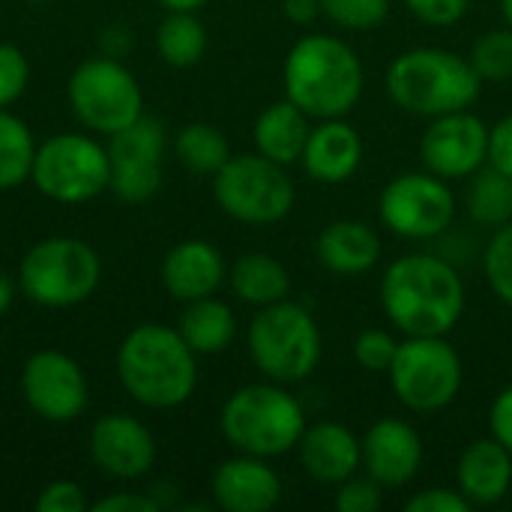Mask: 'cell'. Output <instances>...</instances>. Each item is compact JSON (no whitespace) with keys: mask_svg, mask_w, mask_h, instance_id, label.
Listing matches in <instances>:
<instances>
[{"mask_svg":"<svg viewBox=\"0 0 512 512\" xmlns=\"http://www.w3.org/2000/svg\"><path fill=\"white\" fill-rule=\"evenodd\" d=\"M213 198L219 210L243 225H276L291 216L297 186L285 165L255 153H231L213 174Z\"/></svg>","mask_w":512,"mask_h":512,"instance_id":"8","label":"cell"},{"mask_svg":"<svg viewBox=\"0 0 512 512\" xmlns=\"http://www.w3.org/2000/svg\"><path fill=\"white\" fill-rule=\"evenodd\" d=\"M12 300H15V282L0 270V315H6V312H9Z\"/></svg>","mask_w":512,"mask_h":512,"instance_id":"44","label":"cell"},{"mask_svg":"<svg viewBox=\"0 0 512 512\" xmlns=\"http://www.w3.org/2000/svg\"><path fill=\"white\" fill-rule=\"evenodd\" d=\"M102 282L96 249L78 237H45L27 249L18 270L24 297L45 309H72L93 297Z\"/></svg>","mask_w":512,"mask_h":512,"instance_id":"7","label":"cell"},{"mask_svg":"<svg viewBox=\"0 0 512 512\" xmlns=\"http://www.w3.org/2000/svg\"><path fill=\"white\" fill-rule=\"evenodd\" d=\"M33 507H36V512H81L87 510V498H84V489L78 483L54 480V483L39 489Z\"/></svg>","mask_w":512,"mask_h":512,"instance_id":"38","label":"cell"},{"mask_svg":"<svg viewBox=\"0 0 512 512\" xmlns=\"http://www.w3.org/2000/svg\"><path fill=\"white\" fill-rule=\"evenodd\" d=\"M285 99H291L312 120L348 117L366 90V69L360 54L333 33L300 36L282 66Z\"/></svg>","mask_w":512,"mask_h":512,"instance_id":"2","label":"cell"},{"mask_svg":"<svg viewBox=\"0 0 512 512\" xmlns=\"http://www.w3.org/2000/svg\"><path fill=\"white\" fill-rule=\"evenodd\" d=\"M483 270L492 294L512 309V222L492 234L483 249Z\"/></svg>","mask_w":512,"mask_h":512,"instance_id":"32","label":"cell"},{"mask_svg":"<svg viewBox=\"0 0 512 512\" xmlns=\"http://www.w3.org/2000/svg\"><path fill=\"white\" fill-rule=\"evenodd\" d=\"M282 9L291 24H312L321 15V0H282Z\"/></svg>","mask_w":512,"mask_h":512,"instance_id":"43","label":"cell"},{"mask_svg":"<svg viewBox=\"0 0 512 512\" xmlns=\"http://www.w3.org/2000/svg\"><path fill=\"white\" fill-rule=\"evenodd\" d=\"M315 255L336 276H363L381 261V237L360 219H336L318 234Z\"/></svg>","mask_w":512,"mask_h":512,"instance_id":"23","label":"cell"},{"mask_svg":"<svg viewBox=\"0 0 512 512\" xmlns=\"http://www.w3.org/2000/svg\"><path fill=\"white\" fill-rule=\"evenodd\" d=\"M489 165L512 180V114L489 126Z\"/></svg>","mask_w":512,"mask_h":512,"instance_id":"40","label":"cell"},{"mask_svg":"<svg viewBox=\"0 0 512 512\" xmlns=\"http://www.w3.org/2000/svg\"><path fill=\"white\" fill-rule=\"evenodd\" d=\"M117 378L138 405L171 411L186 405L198 387V354L177 327L138 324L120 342Z\"/></svg>","mask_w":512,"mask_h":512,"instance_id":"3","label":"cell"},{"mask_svg":"<svg viewBox=\"0 0 512 512\" xmlns=\"http://www.w3.org/2000/svg\"><path fill=\"white\" fill-rule=\"evenodd\" d=\"M210 495L225 512H267L282 501V477L270 459L237 453L213 471Z\"/></svg>","mask_w":512,"mask_h":512,"instance_id":"18","label":"cell"},{"mask_svg":"<svg viewBox=\"0 0 512 512\" xmlns=\"http://www.w3.org/2000/svg\"><path fill=\"white\" fill-rule=\"evenodd\" d=\"M405 6L426 27H453L468 15L471 0H405Z\"/></svg>","mask_w":512,"mask_h":512,"instance_id":"37","label":"cell"},{"mask_svg":"<svg viewBox=\"0 0 512 512\" xmlns=\"http://www.w3.org/2000/svg\"><path fill=\"white\" fill-rule=\"evenodd\" d=\"M381 225L402 240H435L456 219L450 180L432 171H405L393 177L378 198Z\"/></svg>","mask_w":512,"mask_h":512,"instance_id":"12","label":"cell"},{"mask_svg":"<svg viewBox=\"0 0 512 512\" xmlns=\"http://www.w3.org/2000/svg\"><path fill=\"white\" fill-rule=\"evenodd\" d=\"M156 51L174 69L195 66L207 51V27L195 12H168L156 27Z\"/></svg>","mask_w":512,"mask_h":512,"instance_id":"27","label":"cell"},{"mask_svg":"<svg viewBox=\"0 0 512 512\" xmlns=\"http://www.w3.org/2000/svg\"><path fill=\"white\" fill-rule=\"evenodd\" d=\"M396 351H399V339L381 327H369L354 339V360L360 369L372 375H387L396 360Z\"/></svg>","mask_w":512,"mask_h":512,"instance_id":"34","label":"cell"},{"mask_svg":"<svg viewBox=\"0 0 512 512\" xmlns=\"http://www.w3.org/2000/svg\"><path fill=\"white\" fill-rule=\"evenodd\" d=\"M162 285L165 291L180 300V303H192L201 297H213L225 276V258L222 252L207 243V240H183L177 246L168 249L165 261H162Z\"/></svg>","mask_w":512,"mask_h":512,"instance_id":"21","label":"cell"},{"mask_svg":"<svg viewBox=\"0 0 512 512\" xmlns=\"http://www.w3.org/2000/svg\"><path fill=\"white\" fill-rule=\"evenodd\" d=\"M303 171L324 186L348 183L363 165V138L348 117L315 120L300 156Z\"/></svg>","mask_w":512,"mask_h":512,"instance_id":"19","label":"cell"},{"mask_svg":"<svg viewBox=\"0 0 512 512\" xmlns=\"http://www.w3.org/2000/svg\"><path fill=\"white\" fill-rule=\"evenodd\" d=\"M321 15L342 30H372L387 21L390 0H321Z\"/></svg>","mask_w":512,"mask_h":512,"instance_id":"33","label":"cell"},{"mask_svg":"<svg viewBox=\"0 0 512 512\" xmlns=\"http://www.w3.org/2000/svg\"><path fill=\"white\" fill-rule=\"evenodd\" d=\"M90 459L114 480H141L156 465V438L132 414H105L90 429Z\"/></svg>","mask_w":512,"mask_h":512,"instance_id":"16","label":"cell"},{"mask_svg":"<svg viewBox=\"0 0 512 512\" xmlns=\"http://www.w3.org/2000/svg\"><path fill=\"white\" fill-rule=\"evenodd\" d=\"M33 3H45V0H33Z\"/></svg>","mask_w":512,"mask_h":512,"instance_id":"47","label":"cell"},{"mask_svg":"<svg viewBox=\"0 0 512 512\" xmlns=\"http://www.w3.org/2000/svg\"><path fill=\"white\" fill-rule=\"evenodd\" d=\"M297 456L303 471L324 486H339L363 468L360 438L336 420H321L306 426L297 444Z\"/></svg>","mask_w":512,"mask_h":512,"instance_id":"20","label":"cell"},{"mask_svg":"<svg viewBox=\"0 0 512 512\" xmlns=\"http://www.w3.org/2000/svg\"><path fill=\"white\" fill-rule=\"evenodd\" d=\"M468 216L474 225H483L492 231L512 222V180L498 168H492L489 162L471 177Z\"/></svg>","mask_w":512,"mask_h":512,"instance_id":"29","label":"cell"},{"mask_svg":"<svg viewBox=\"0 0 512 512\" xmlns=\"http://www.w3.org/2000/svg\"><path fill=\"white\" fill-rule=\"evenodd\" d=\"M420 156L426 171L450 183L474 177L489 162V126L471 108L432 117L420 138Z\"/></svg>","mask_w":512,"mask_h":512,"instance_id":"15","label":"cell"},{"mask_svg":"<svg viewBox=\"0 0 512 512\" xmlns=\"http://www.w3.org/2000/svg\"><path fill=\"white\" fill-rule=\"evenodd\" d=\"M501 15H504L507 27H512V0H501Z\"/></svg>","mask_w":512,"mask_h":512,"instance_id":"46","label":"cell"},{"mask_svg":"<svg viewBox=\"0 0 512 512\" xmlns=\"http://www.w3.org/2000/svg\"><path fill=\"white\" fill-rule=\"evenodd\" d=\"M306 411L285 384L261 381L231 393L219 414V429L237 453L279 459L297 450L306 432Z\"/></svg>","mask_w":512,"mask_h":512,"instance_id":"5","label":"cell"},{"mask_svg":"<svg viewBox=\"0 0 512 512\" xmlns=\"http://www.w3.org/2000/svg\"><path fill=\"white\" fill-rule=\"evenodd\" d=\"M378 297L402 336H450L468 306L462 273L432 252L396 258L381 276Z\"/></svg>","mask_w":512,"mask_h":512,"instance_id":"1","label":"cell"},{"mask_svg":"<svg viewBox=\"0 0 512 512\" xmlns=\"http://www.w3.org/2000/svg\"><path fill=\"white\" fill-rule=\"evenodd\" d=\"M96 512H159L162 504L153 498V495H144V492H114V495H105L102 501L93 504Z\"/></svg>","mask_w":512,"mask_h":512,"instance_id":"42","label":"cell"},{"mask_svg":"<svg viewBox=\"0 0 512 512\" xmlns=\"http://www.w3.org/2000/svg\"><path fill=\"white\" fill-rule=\"evenodd\" d=\"M21 393L30 411L48 423H72L84 414L90 390L84 369L63 351L30 354L21 369Z\"/></svg>","mask_w":512,"mask_h":512,"instance_id":"14","label":"cell"},{"mask_svg":"<svg viewBox=\"0 0 512 512\" xmlns=\"http://www.w3.org/2000/svg\"><path fill=\"white\" fill-rule=\"evenodd\" d=\"M162 9H168V12H195V9H201L207 0H156Z\"/></svg>","mask_w":512,"mask_h":512,"instance_id":"45","label":"cell"},{"mask_svg":"<svg viewBox=\"0 0 512 512\" xmlns=\"http://www.w3.org/2000/svg\"><path fill=\"white\" fill-rule=\"evenodd\" d=\"M177 330L198 357H213V354H222L231 348V342L237 336V318H234V309L228 303L216 300V294H213V297L186 303Z\"/></svg>","mask_w":512,"mask_h":512,"instance_id":"26","label":"cell"},{"mask_svg":"<svg viewBox=\"0 0 512 512\" xmlns=\"http://www.w3.org/2000/svg\"><path fill=\"white\" fill-rule=\"evenodd\" d=\"M387 96L405 114L441 117L471 108L483 93V78L474 72L471 60L438 45H420L402 51L384 78Z\"/></svg>","mask_w":512,"mask_h":512,"instance_id":"4","label":"cell"},{"mask_svg":"<svg viewBox=\"0 0 512 512\" xmlns=\"http://www.w3.org/2000/svg\"><path fill=\"white\" fill-rule=\"evenodd\" d=\"M174 156L186 171L201 174V177H213L231 159V144L219 126L198 120V123H186L177 132Z\"/></svg>","mask_w":512,"mask_h":512,"instance_id":"28","label":"cell"},{"mask_svg":"<svg viewBox=\"0 0 512 512\" xmlns=\"http://www.w3.org/2000/svg\"><path fill=\"white\" fill-rule=\"evenodd\" d=\"M30 81V63L24 51L12 42H0V108L18 102Z\"/></svg>","mask_w":512,"mask_h":512,"instance_id":"35","label":"cell"},{"mask_svg":"<svg viewBox=\"0 0 512 512\" xmlns=\"http://www.w3.org/2000/svg\"><path fill=\"white\" fill-rule=\"evenodd\" d=\"M69 105L75 117L99 132L114 135L144 114V93L138 78L117 57H87L69 78Z\"/></svg>","mask_w":512,"mask_h":512,"instance_id":"11","label":"cell"},{"mask_svg":"<svg viewBox=\"0 0 512 512\" xmlns=\"http://www.w3.org/2000/svg\"><path fill=\"white\" fill-rule=\"evenodd\" d=\"M363 444V471L384 489H402L417 480L426 450L417 429L405 420L384 417L366 429Z\"/></svg>","mask_w":512,"mask_h":512,"instance_id":"17","label":"cell"},{"mask_svg":"<svg viewBox=\"0 0 512 512\" xmlns=\"http://www.w3.org/2000/svg\"><path fill=\"white\" fill-rule=\"evenodd\" d=\"M249 357L255 369L276 384L306 381L324 354L321 327L303 303L279 300L255 312L249 324Z\"/></svg>","mask_w":512,"mask_h":512,"instance_id":"6","label":"cell"},{"mask_svg":"<svg viewBox=\"0 0 512 512\" xmlns=\"http://www.w3.org/2000/svg\"><path fill=\"white\" fill-rule=\"evenodd\" d=\"M456 489L477 507H498L512 489V453L495 438L468 444L456 462Z\"/></svg>","mask_w":512,"mask_h":512,"instance_id":"22","label":"cell"},{"mask_svg":"<svg viewBox=\"0 0 512 512\" xmlns=\"http://www.w3.org/2000/svg\"><path fill=\"white\" fill-rule=\"evenodd\" d=\"M165 126L141 114L126 129L114 132L108 141L111 183L108 189L123 204H147L162 189V156H165Z\"/></svg>","mask_w":512,"mask_h":512,"instance_id":"13","label":"cell"},{"mask_svg":"<svg viewBox=\"0 0 512 512\" xmlns=\"http://www.w3.org/2000/svg\"><path fill=\"white\" fill-rule=\"evenodd\" d=\"M387 378L402 408L438 414L459 399L465 366L447 336H405Z\"/></svg>","mask_w":512,"mask_h":512,"instance_id":"9","label":"cell"},{"mask_svg":"<svg viewBox=\"0 0 512 512\" xmlns=\"http://www.w3.org/2000/svg\"><path fill=\"white\" fill-rule=\"evenodd\" d=\"M489 432L512 453V384L504 387L489 408Z\"/></svg>","mask_w":512,"mask_h":512,"instance_id":"41","label":"cell"},{"mask_svg":"<svg viewBox=\"0 0 512 512\" xmlns=\"http://www.w3.org/2000/svg\"><path fill=\"white\" fill-rule=\"evenodd\" d=\"M36 141L30 126L9 108H0V189H15L30 180Z\"/></svg>","mask_w":512,"mask_h":512,"instance_id":"30","label":"cell"},{"mask_svg":"<svg viewBox=\"0 0 512 512\" xmlns=\"http://www.w3.org/2000/svg\"><path fill=\"white\" fill-rule=\"evenodd\" d=\"M333 507L339 512H378L384 507V486H378L369 474L348 477L336 486Z\"/></svg>","mask_w":512,"mask_h":512,"instance_id":"36","label":"cell"},{"mask_svg":"<svg viewBox=\"0 0 512 512\" xmlns=\"http://www.w3.org/2000/svg\"><path fill=\"white\" fill-rule=\"evenodd\" d=\"M474 72L483 78V84H501L512 78V27H495L471 45L468 54Z\"/></svg>","mask_w":512,"mask_h":512,"instance_id":"31","label":"cell"},{"mask_svg":"<svg viewBox=\"0 0 512 512\" xmlns=\"http://www.w3.org/2000/svg\"><path fill=\"white\" fill-rule=\"evenodd\" d=\"M405 510L408 512H471L474 507L468 504V498L453 486V489H438V486H432V489H423V492H417V495H411L408 498V504H405Z\"/></svg>","mask_w":512,"mask_h":512,"instance_id":"39","label":"cell"},{"mask_svg":"<svg viewBox=\"0 0 512 512\" xmlns=\"http://www.w3.org/2000/svg\"><path fill=\"white\" fill-rule=\"evenodd\" d=\"M33 186L57 204H84L111 183V156L93 135L60 132L36 144Z\"/></svg>","mask_w":512,"mask_h":512,"instance_id":"10","label":"cell"},{"mask_svg":"<svg viewBox=\"0 0 512 512\" xmlns=\"http://www.w3.org/2000/svg\"><path fill=\"white\" fill-rule=\"evenodd\" d=\"M309 129H312V117L300 111L291 99H279L258 114L252 126V141L261 156L288 168L300 162Z\"/></svg>","mask_w":512,"mask_h":512,"instance_id":"24","label":"cell"},{"mask_svg":"<svg viewBox=\"0 0 512 512\" xmlns=\"http://www.w3.org/2000/svg\"><path fill=\"white\" fill-rule=\"evenodd\" d=\"M228 282H231L234 297L255 309L288 300V294H291V276H288L285 264L264 252H249V255L237 258L234 267L228 270Z\"/></svg>","mask_w":512,"mask_h":512,"instance_id":"25","label":"cell"}]
</instances>
